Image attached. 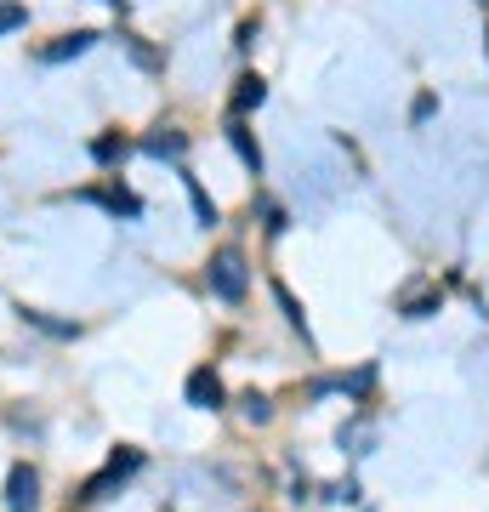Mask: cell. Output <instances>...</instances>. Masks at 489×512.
Masks as SVG:
<instances>
[{"instance_id": "9a60e30c", "label": "cell", "mask_w": 489, "mask_h": 512, "mask_svg": "<svg viewBox=\"0 0 489 512\" xmlns=\"http://www.w3.org/2000/svg\"><path fill=\"white\" fill-rule=\"evenodd\" d=\"M188 194H194V211H200V222H217V205H211V194H205L194 177H188Z\"/></svg>"}, {"instance_id": "5bb4252c", "label": "cell", "mask_w": 489, "mask_h": 512, "mask_svg": "<svg viewBox=\"0 0 489 512\" xmlns=\"http://www.w3.org/2000/svg\"><path fill=\"white\" fill-rule=\"evenodd\" d=\"M23 319L40 325V330H52V336H74V330H80V325H69V319H52V313H35V308H23Z\"/></svg>"}, {"instance_id": "7a4b0ae2", "label": "cell", "mask_w": 489, "mask_h": 512, "mask_svg": "<svg viewBox=\"0 0 489 512\" xmlns=\"http://www.w3.org/2000/svg\"><path fill=\"white\" fill-rule=\"evenodd\" d=\"M137 467H143V456H137V450H120V456H109V467H103V473L80 484V501H103V495H109L114 484H126Z\"/></svg>"}, {"instance_id": "3957f363", "label": "cell", "mask_w": 489, "mask_h": 512, "mask_svg": "<svg viewBox=\"0 0 489 512\" xmlns=\"http://www.w3.org/2000/svg\"><path fill=\"white\" fill-rule=\"evenodd\" d=\"M35 507H40V473L29 461H18L6 473V512H35Z\"/></svg>"}, {"instance_id": "5b68a950", "label": "cell", "mask_w": 489, "mask_h": 512, "mask_svg": "<svg viewBox=\"0 0 489 512\" xmlns=\"http://www.w3.org/2000/svg\"><path fill=\"white\" fill-rule=\"evenodd\" d=\"M91 29H74V35H63V40H52V46H40V63H69V57H80V52H91Z\"/></svg>"}, {"instance_id": "ba28073f", "label": "cell", "mask_w": 489, "mask_h": 512, "mask_svg": "<svg viewBox=\"0 0 489 512\" xmlns=\"http://www.w3.org/2000/svg\"><path fill=\"white\" fill-rule=\"evenodd\" d=\"M433 308H438V291H433V285H416V291L404 296V313H410V319H427Z\"/></svg>"}, {"instance_id": "8992f818", "label": "cell", "mask_w": 489, "mask_h": 512, "mask_svg": "<svg viewBox=\"0 0 489 512\" xmlns=\"http://www.w3.org/2000/svg\"><path fill=\"white\" fill-rule=\"evenodd\" d=\"M262 97H268V80H262V74H245V80L234 86V114L262 109Z\"/></svg>"}, {"instance_id": "277c9868", "label": "cell", "mask_w": 489, "mask_h": 512, "mask_svg": "<svg viewBox=\"0 0 489 512\" xmlns=\"http://www.w3.org/2000/svg\"><path fill=\"white\" fill-rule=\"evenodd\" d=\"M182 393H188V404H194V410H222V382H217V370H194Z\"/></svg>"}, {"instance_id": "4fadbf2b", "label": "cell", "mask_w": 489, "mask_h": 512, "mask_svg": "<svg viewBox=\"0 0 489 512\" xmlns=\"http://www.w3.org/2000/svg\"><path fill=\"white\" fill-rule=\"evenodd\" d=\"M23 23H29V6H23V0H0V35H12Z\"/></svg>"}, {"instance_id": "7c38bea8", "label": "cell", "mask_w": 489, "mask_h": 512, "mask_svg": "<svg viewBox=\"0 0 489 512\" xmlns=\"http://www.w3.org/2000/svg\"><path fill=\"white\" fill-rule=\"evenodd\" d=\"M86 200L109 205V211H120V217H137V194H126V188H114V194H86Z\"/></svg>"}, {"instance_id": "6da1fadb", "label": "cell", "mask_w": 489, "mask_h": 512, "mask_svg": "<svg viewBox=\"0 0 489 512\" xmlns=\"http://www.w3.org/2000/svg\"><path fill=\"white\" fill-rule=\"evenodd\" d=\"M211 291H217L222 302H245V291H251V274H245V256H239L234 245L211 256Z\"/></svg>"}, {"instance_id": "52a82bcc", "label": "cell", "mask_w": 489, "mask_h": 512, "mask_svg": "<svg viewBox=\"0 0 489 512\" xmlns=\"http://www.w3.org/2000/svg\"><path fill=\"white\" fill-rule=\"evenodd\" d=\"M143 148L154 154V160H177V154H182V131H154Z\"/></svg>"}, {"instance_id": "30bf717a", "label": "cell", "mask_w": 489, "mask_h": 512, "mask_svg": "<svg viewBox=\"0 0 489 512\" xmlns=\"http://www.w3.org/2000/svg\"><path fill=\"white\" fill-rule=\"evenodd\" d=\"M228 143L239 148V160L251 165V171H262V148L251 143V131H245V126H234V131H228Z\"/></svg>"}, {"instance_id": "8fae6325", "label": "cell", "mask_w": 489, "mask_h": 512, "mask_svg": "<svg viewBox=\"0 0 489 512\" xmlns=\"http://www.w3.org/2000/svg\"><path fill=\"white\" fill-rule=\"evenodd\" d=\"M91 160H103V165H114V160H126V137H97V143H91Z\"/></svg>"}, {"instance_id": "9c48e42d", "label": "cell", "mask_w": 489, "mask_h": 512, "mask_svg": "<svg viewBox=\"0 0 489 512\" xmlns=\"http://www.w3.org/2000/svg\"><path fill=\"white\" fill-rule=\"evenodd\" d=\"M239 416L251 421V427H262V421L273 416V399L268 393H245V399H239Z\"/></svg>"}, {"instance_id": "2e32d148", "label": "cell", "mask_w": 489, "mask_h": 512, "mask_svg": "<svg viewBox=\"0 0 489 512\" xmlns=\"http://www.w3.org/2000/svg\"><path fill=\"white\" fill-rule=\"evenodd\" d=\"M330 501H342V507H347V501H359V484H353V478H342V484H330Z\"/></svg>"}]
</instances>
